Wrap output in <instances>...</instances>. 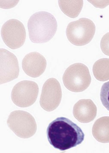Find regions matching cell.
<instances>
[{
    "instance_id": "obj_16",
    "label": "cell",
    "mask_w": 109,
    "mask_h": 153,
    "mask_svg": "<svg viewBox=\"0 0 109 153\" xmlns=\"http://www.w3.org/2000/svg\"><path fill=\"white\" fill-rule=\"evenodd\" d=\"M100 45L103 53L109 56V32L104 35L101 40Z\"/></svg>"
},
{
    "instance_id": "obj_1",
    "label": "cell",
    "mask_w": 109,
    "mask_h": 153,
    "mask_svg": "<svg viewBox=\"0 0 109 153\" xmlns=\"http://www.w3.org/2000/svg\"><path fill=\"white\" fill-rule=\"evenodd\" d=\"M48 141L55 149L61 151L80 145L85 135L81 128L66 117H58L48 126L47 130Z\"/></svg>"
},
{
    "instance_id": "obj_15",
    "label": "cell",
    "mask_w": 109,
    "mask_h": 153,
    "mask_svg": "<svg viewBox=\"0 0 109 153\" xmlns=\"http://www.w3.org/2000/svg\"><path fill=\"white\" fill-rule=\"evenodd\" d=\"M100 98L104 106L109 111V81L105 83L102 86Z\"/></svg>"
},
{
    "instance_id": "obj_14",
    "label": "cell",
    "mask_w": 109,
    "mask_h": 153,
    "mask_svg": "<svg viewBox=\"0 0 109 153\" xmlns=\"http://www.w3.org/2000/svg\"><path fill=\"white\" fill-rule=\"evenodd\" d=\"M93 73L97 80L105 81L109 80V59L98 60L93 66Z\"/></svg>"
},
{
    "instance_id": "obj_8",
    "label": "cell",
    "mask_w": 109,
    "mask_h": 153,
    "mask_svg": "<svg viewBox=\"0 0 109 153\" xmlns=\"http://www.w3.org/2000/svg\"><path fill=\"white\" fill-rule=\"evenodd\" d=\"M62 91L60 84L54 78L46 80L42 87L40 103L41 108L47 111H52L60 104Z\"/></svg>"
},
{
    "instance_id": "obj_5",
    "label": "cell",
    "mask_w": 109,
    "mask_h": 153,
    "mask_svg": "<svg viewBox=\"0 0 109 153\" xmlns=\"http://www.w3.org/2000/svg\"><path fill=\"white\" fill-rule=\"evenodd\" d=\"M7 124L16 136L22 139L32 137L37 131V123L34 117L23 111H15L11 113Z\"/></svg>"
},
{
    "instance_id": "obj_9",
    "label": "cell",
    "mask_w": 109,
    "mask_h": 153,
    "mask_svg": "<svg viewBox=\"0 0 109 153\" xmlns=\"http://www.w3.org/2000/svg\"><path fill=\"white\" fill-rule=\"evenodd\" d=\"M1 84L12 81L18 77L19 66L14 54L4 49L0 50Z\"/></svg>"
},
{
    "instance_id": "obj_13",
    "label": "cell",
    "mask_w": 109,
    "mask_h": 153,
    "mask_svg": "<svg viewBox=\"0 0 109 153\" xmlns=\"http://www.w3.org/2000/svg\"><path fill=\"white\" fill-rule=\"evenodd\" d=\"M59 6L66 15L71 18L77 17L83 7V1H59Z\"/></svg>"
},
{
    "instance_id": "obj_10",
    "label": "cell",
    "mask_w": 109,
    "mask_h": 153,
    "mask_svg": "<svg viewBox=\"0 0 109 153\" xmlns=\"http://www.w3.org/2000/svg\"><path fill=\"white\" fill-rule=\"evenodd\" d=\"M44 57L38 52H31L24 56L22 61V68L25 73L31 77H39L44 72L47 67Z\"/></svg>"
},
{
    "instance_id": "obj_12",
    "label": "cell",
    "mask_w": 109,
    "mask_h": 153,
    "mask_svg": "<svg viewBox=\"0 0 109 153\" xmlns=\"http://www.w3.org/2000/svg\"><path fill=\"white\" fill-rule=\"evenodd\" d=\"M94 138L101 143H109V117H103L95 122L92 129Z\"/></svg>"
},
{
    "instance_id": "obj_11",
    "label": "cell",
    "mask_w": 109,
    "mask_h": 153,
    "mask_svg": "<svg viewBox=\"0 0 109 153\" xmlns=\"http://www.w3.org/2000/svg\"><path fill=\"white\" fill-rule=\"evenodd\" d=\"M73 113V116L79 122L89 123L96 118L97 108L92 100L82 99L74 105Z\"/></svg>"
},
{
    "instance_id": "obj_2",
    "label": "cell",
    "mask_w": 109,
    "mask_h": 153,
    "mask_svg": "<svg viewBox=\"0 0 109 153\" xmlns=\"http://www.w3.org/2000/svg\"><path fill=\"white\" fill-rule=\"evenodd\" d=\"M57 27L56 19L53 15L47 12H38L28 20L29 38L33 43H46L54 37Z\"/></svg>"
},
{
    "instance_id": "obj_7",
    "label": "cell",
    "mask_w": 109,
    "mask_h": 153,
    "mask_svg": "<svg viewBox=\"0 0 109 153\" xmlns=\"http://www.w3.org/2000/svg\"><path fill=\"white\" fill-rule=\"evenodd\" d=\"M1 34L5 44L13 50L23 46L26 39L24 25L16 19H11L7 21L2 27Z\"/></svg>"
},
{
    "instance_id": "obj_3",
    "label": "cell",
    "mask_w": 109,
    "mask_h": 153,
    "mask_svg": "<svg viewBox=\"0 0 109 153\" xmlns=\"http://www.w3.org/2000/svg\"><path fill=\"white\" fill-rule=\"evenodd\" d=\"M62 79L66 88L75 93L85 91L92 81L89 68L81 63H76L69 67L65 71Z\"/></svg>"
},
{
    "instance_id": "obj_4",
    "label": "cell",
    "mask_w": 109,
    "mask_h": 153,
    "mask_svg": "<svg viewBox=\"0 0 109 153\" xmlns=\"http://www.w3.org/2000/svg\"><path fill=\"white\" fill-rule=\"evenodd\" d=\"M96 25L92 20L82 18L70 22L66 31L67 37L73 45H85L92 41L96 32Z\"/></svg>"
},
{
    "instance_id": "obj_6",
    "label": "cell",
    "mask_w": 109,
    "mask_h": 153,
    "mask_svg": "<svg viewBox=\"0 0 109 153\" xmlns=\"http://www.w3.org/2000/svg\"><path fill=\"white\" fill-rule=\"evenodd\" d=\"M39 94V87L34 81L23 80L15 85L12 91V100L21 108H26L34 104Z\"/></svg>"
}]
</instances>
